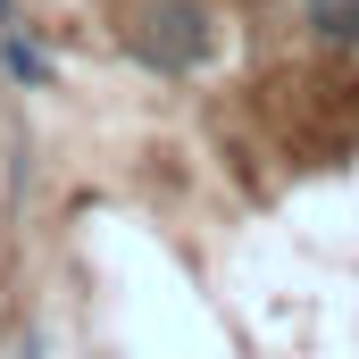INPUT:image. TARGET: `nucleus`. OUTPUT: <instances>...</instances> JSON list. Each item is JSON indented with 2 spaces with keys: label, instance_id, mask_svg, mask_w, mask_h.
Listing matches in <instances>:
<instances>
[{
  "label": "nucleus",
  "instance_id": "2",
  "mask_svg": "<svg viewBox=\"0 0 359 359\" xmlns=\"http://www.w3.org/2000/svg\"><path fill=\"white\" fill-rule=\"evenodd\" d=\"M0 67H8L17 84H50V59H42V42H34V34H17V25L0 34Z\"/></svg>",
  "mask_w": 359,
  "mask_h": 359
},
{
  "label": "nucleus",
  "instance_id": "3",
  "mask_svg": "<svg viewBox=\"0 0 359 359\" xmlns=\"http://www.w3.org/2000/svg\"><path fill=\"white\" fill-rule=\"evenodd\" d=\"M309 25H318L326 42H351L359 34V0H309Z\"/></svg>",
  "mask_w": 359,
  "mask_h": 359
},
{
  "label": "nucleus",
  "instance_id": "4",
  "mask_svg": "<svg viewBox=\"0 0 359 359\" xmlns=\"http://www.w3.org/2000/svg\"><path fill=\"white\" fill-rule=\"evenodd\" d=\"M8 25H17V0H0V34H8Z\"/></svg>",
  "mask_w": 359,
  "mask_h": 359
},
{
  "label": "nucleus",
  "instance_id": "1",
  "mask_svg": "<svg viewBox=\"0 0 359 359\" xmlns=\"http://www.w3.org/2000/svg\"><path fill=\"white\" fill-rule=\"evenodd\" d=\"M134 59H142V67H159V76H184V67H201V59H209V17H201L192 0H168V8H151V17L134 25Z\"/></svg>",
  "mask_w": 359,
  "mask_h": 359
}]
</instances>
